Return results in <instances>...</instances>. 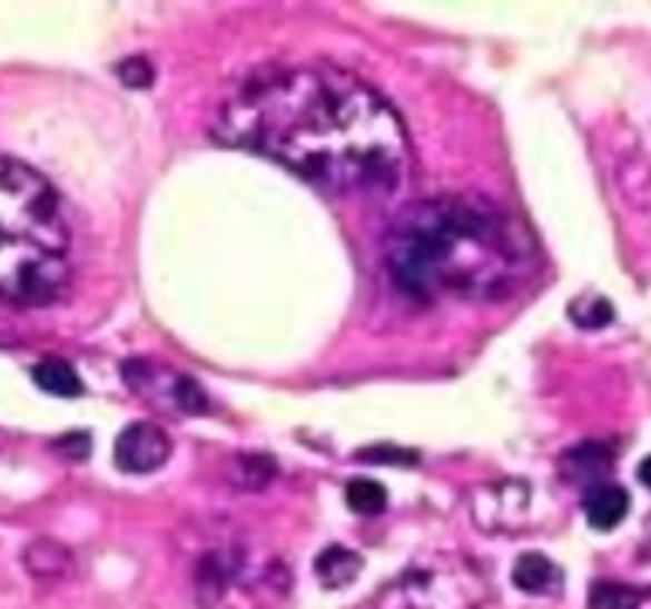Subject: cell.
Instances as JSON below:
<instances>
[{
  "mask_svg": "<svg viewBox=\"0 0 651 609\" xmlns=\"http://www.w3.org/2000/svg\"><path fill=\"white\" fill-rule=\"evenodd\" d=\"M229 147L280 161L335 196H384L405 184L412 144L381 95L335 68L256 77L217 116Z\"/></svg>",
  "mask_w": 651,
  "mask_h": 609,
  "instance_id": "cell-1",
  "label": "cell"
},
{
  "mask_svg": "<svg viewBox=\"0 0 651 609\" xmlns=\"http://www.w3.org/2000/svg\"><path fill=\"white\" fill-rule=\"evenodd\" d=\"M387 263L423 299H500L536 268V242L512 207L457 193L414 202L387 232Z\"/></svg>",
  "mask_w": 651,
  "mask_h": 609,
  "instance_id": "cell-2",
  "label": "cell"
},
{
  "mask_svg": "<svg viewBox=\"0 0 651 609\" xmlns=\"http://www.w3.org/2000/svg\"><path fill=\"white\" fill-rule=\"evenodd\" d=\"M70 277V229L58 193L31 165L0 156V296L56 299Z\"/></svg>",
  "mask_w": 651,
  "mask_h": 609,
  "instance_id": "cell-3",
  "label": "cell"
},
{
  "mask_svg": "<svg viewBox=\"0 0 651 609\" xmlns=\"http://www.w3.org/2000/svg\"><path fill=\"white\" fill-rule=\"evenodd\" d=\"M487 579L466 554L435 552L414 561L384 591L381 609H481Z\"/></svg>",
  "mask_w": 651,
  "mask_h": 609,
  "instance_id": "cell-4",
  "label": "cell"
},
{
  "mask_svg": "<svg viewBox=\"0 0 651 609\" xmlns=\"http://www.w3.org/2000/svg\"><path fill=\"white\" fill-rule=\"evenodd\" d=\"M280 563H256L240 546H223L195 567V588L207 609H265L286 595Z\"/></svg>",
  "mask_w": 651,
  "mask_h": 609,
  "instance_id": "cell-5",
  "label": "cell"
},
{
  "mask_svg": "<svg viewBox=\"0 0 651 609\" xmlns=\"http://www.w3.org/2000/svg\"><path fill=\"white\" fill-rule=\"evenodd\" d=\"M126 381L140 393V396H149V400H152L156 393H165V400H168L177 412L201 414L207 409L205 391H201L193 379L177 375L171 369H152L147 366V363H128Z\"/></svg>",
  "mask_w": 651,
  "mask_h": 609,
  "instance_id": "cell-6",
  "label": "cell"
},
{
  "mask_svg": "<svg viewBox=\"0 0 651 609\" xmlns=\"http://www.w3.org/2000/svg\"><path fill=\"white\" fill-rule=\"evenodd\" d=\"M171 458V439L161 426L149 424V421H138V424L126 426L119 439H116V463L119 470L144 472L161 470Z\"/></svg>",
  "mask_w": 651,
  "mask_h": 609,
  "instance_id": "cell-7",
  "label": "cell"
},
{
  "mask_svg": "<svg viewBox=\"0 0 651 609\" xmlns=\"http://www.w3.org/2000/svg\"><path fill=\"white\" fill-rule=\"evenodd\" d=\"M630 509V494L618 484H596L591 488V494L584 497V515L588 524L596 530H612L618 528Z\"/></svg>",
  "mask_w": 651,
  "mask_h": 609,
  "instance_id": "cell-8",
  "label": "cell"
},
{
  "mask_svg": "<svg viewBox=\"0 0 651 609\" xmlns=\"http://www.w3.org/2000/svg\"><path fill=\"white\" fill-rule=\"evenodd\" d=\"M512 582L526 595H551L563 582V573L558 563L542 552H526L514 561Z\"/></svg>",
  "mask_w": 651,
  "mask_h": 609,
  "instance_id": "cell-9",
  "label": "cell"
},
{
  "mask_svg": "<svg viewBox=\"0 0 651 609\" xmlns=\"http://www.w3.org/2000/svg\"><path fill=\"white\" fill-rule=\"evenodd\" d=\"M314 573H317L323 588H332V591L335 588H347L356 576L363 573V558L351 552V549H344V546H329V549H323L317 554Z\"/></svg>",
  "mask_w": 651,
  "mask_h": 609,
  "instance_id": "cell-10",
  "label": "cell"
},
{
  "mask_svg": "<svg viewBox=\"0 0 651 609\" xmlns=\"http://www.w3.org/2000/svg\"><path fill=\"white\" fill-rule=\"evenodd\" d=\"M31 375H34L37 387H40L43 393H52V396H80L82 393L80 375L73 372L70 363L56 360V356L40 360Z\"/></svg>",
  "mask_w": 651,
  "mask_h": 609,
  "instance_id": "cell-11",
  "label": "cell"
},
{
  "mask_svg": "<svg viewBox=\"0 0 651 609\" xmlns=\"http://www.w3.org/2000/svg\"><path fill=\"white\" fill-rule=\"evenodd\" d=\"M24 561H28V570L40 579H56L70 567V554L58 542L40 540L24 552Z\"/></svg>",
  "mask_w": 651,
  "mask_h": 609,
  "instance_id": "cell-12",
  "label": "cell"
},
{
  "mask_svg": "<svg viewBox=\"0 0 651 609\" xmlns=\"http://www.w3.org/2000/svg\"><path fill=\"white\" fill-rule=\"evenodd\" d=\"M344 500H347V507L354 509L356 515L366 518L381 515L387 509V491L375 479H354V482L347 484V491H344Z\"/></svg>",
  "mask_w": 651,
  "mask_h": 609,
  "instance_id": "cell-13",
  "label": "cell"
},
{
  "mask_svg": "<svg viewBox=\"0 0 651 609\" xmlns=\"http://www.w3.org/2000/svg\"><path fill=\"white\" fill-rule=\"evenodd\" d=\"M642 595L637 588L615 586V582H600L588 595V609H637Z\"/></svg>",
  "mask_w": 651,
  "mask_h": 609,
  "instance_id": "cell-14",
  "label": "cell"
},
{
  "mask_svg": "<svg viewBox=\"0 0 651 609\" xmlns=\"http://www.w3.org/2000/svg\"><path fill=\"white\" fill-rule=\"evenodd\" d=\"M572 314H575L579 326H588V330H600V326H605V323L615 317L612 305H609L605 299H600V296L582 302L579 308H572Z\"/></svg>",
  "mask_w": 651,
  "mask_h": 609,
  "instance_id": "cell-15",
  "label": "cell"
},
{
  "mask_svg": "<svg viewBox=\"0 0 651 609\" xmlns=\"http://www.w3.org/2000/svg\"><path fill=\"white\" fill-rule=\"evenodd\" d=\"M119 80L126 82V86H149L152 80V68H149V61L144 56L128 58L119 65Z\"/></svg>",
  "mask_w": 651,
  "mask_h": 609,
  "instance_id": "cell-16",
  "label": "cell"
},
{
  "mask_svg": "<svg viewBox=\"0 0 651 609\" xmlns=\"http://www.w3.org/2000/svg\"><path fill=\"white\" fill-rule=\"evenodd\" d=\"M359 458H381V460H400V463H408V460H414V454H408V451H396V449H372V451H359Z\"/></svg>",
  "mask_w": 651,
  "mask_h": 609,
  "instance_id": "cell-17",
  "label": "cell"
},
{
  "mask_svg": "<svg viewBox=\"0 0 651 609\" xmlns=\"http://www.w3.org/2000/svg\"><path fill=\"white\" fill-rule=\"evenodd\" d=\"M640 482L645 484V488H651V458H645L640 463Z\"/></svg>",
  "mask_w": 651,
  "mask_h": 609,
  "instance_id": "cell-18",
  "label": "cell"
}]
</instances>
